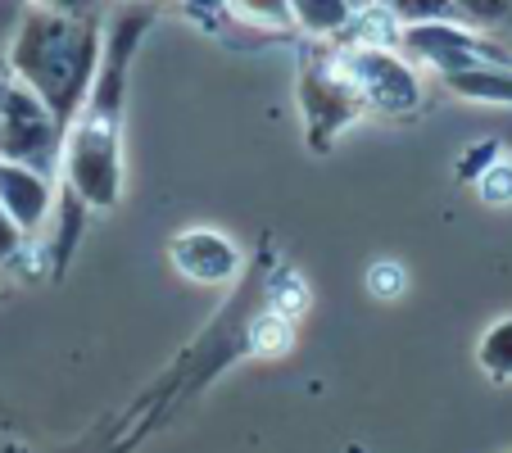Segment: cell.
Here are the masks:
<instances>
[{
    "instance_id": "obj_1",
    "label": "cell",
    "mask_w": 512,
    "mask_h": 453,
    "mask_svg": "<svg viewBox=\"0 0 512 453\" xmlns=\"http://www.w3.org/2000/svg\"><path fill=\"white\" fill-rule=\"evenodd\" d=\"M100 41H105V14H59L28 5L5 55H10L14 78L37 91L68 127L96 87Z\"/></svg>"
},
{
    "instance_id": "obj_2",
    "label": "cell",
    "mask_w": 512,
    "mask_h": 453,
    "mask_svg": "<svg viewBox=\"0 0 512 453\" xmlns=\"http://www.w3.org/2000/svg\"><path fill=\"white\" fill-rule=\"evenodd\" d=\"M64 132L68 127L59 123L55 109H50L37 91H28L19 78H14L10 91H5V105H0V159L28 164V168H41V173L59 177Z\"/></svg>"
},
{
    "instance_id": "obj_3",
    "label": "cell",
    "mask_w": 512,
    "mask_h": 453,
    "mask_svg": "<svg viewBox=\"0 0 512 453\" xmlns=\"http://www.w3.org/2000/svg\"><path fill=\"white\" fill-rule=\"evenodd\" d=\"M399 50H408V59L435 68L440 78L467 73L476 64H512V50L490 41L481 28L463 19H431V23H408L399 28Z\"/></svg>"
},
{
    "instance_id": "obj_4",
    "label": "cell",
    "mask_w": 512,
    "mask_h": 453,
    "mask_svg": "<svg viewBox=\"0 0 512 453\" xmlns=\"http://www.w3.org/2000/svg\"><path fill=\"white\" fill-rule=\"evenodd\" d=\"M336 68L345 73V82L363 96V105L377 114H413L422 105V78L413 73L404 55H395L390 46H349L336 59Z\"/></svg>"
},
{
    "instance_id": "obj_5",
    "label": "cell",
    "mask_w": 512,
    "mask_h": 453,
    "mask_svg": "<svg viewBox=\"0 0 512 453\" xmlns=\"http://www.w3.org/2000/svg\"><path fill=\"white\" fill-rule=\"evenodd\" d=\"M295 91H300V109H304V123H309L313 150H327L354 118L368 114L363 96L345 82V73L331 68V64H322V59H309V64L300 68Z\"/></svg>"
},
{
    "instance_id": "obj_6",
    "label": "cell",
    "mask_w": 512,
    "mask_h": 453,
    "mask_svg": "<svg viewBox=\"0 0 512 453\" xmlns=\"http://www.w3.org/2000/svg\"><path fill=\"white\" fill-rule=\"evenodd\" d=\"M55 200H59L55 173L0 159V204H5V213L28 232V241H37L41 227L55 218Z\"/></svg>"
},
{
    "instance_id": "obj_7",
    "label": "cell",
    "mask_w": 512,
    "mask_h": 453,
    "mask_svg": "<svg viewBox=\"0 0 512 453\" xmlns=\"http://www.w3.org/2000/svg\"><path fill=\"white\" fill-rule=\"evenodd\" d=\"M168 254H173V268L182 272V277L200 281V286H223V281H232L236 272H241V250H236V241L223 232H213V227L177 232Z\"/></svg>"
},
{
    "instance_id": "obj_8",
    "label": "cell",
    "mask_w": 512,
    "mask_h": 453,
    "mask_svg": "<svg viewBox=\"0 0 512 453\" xmlns=\"http://www.w3.org/2000/svg\"><path fill=\"white\" fill-rule=\"evenodd\" d=\"M449 91L463 100H485V105H512V64H476L467 73L445 78Z\"/></svg>"
},
{
    "instance_id": "obj_9",
    "label": "cell",
    "mask_w": 512,
    "mask_h": 453,
    "mask_svg": "<svg viewBox=\"0 0 512 453\" xmlns=\"http://www.w3.org/2000/svg\"><path fill=\"white\" fill-rule=\"evenodd\" d=\"M295 28L309 37H340L354 23V5L349 0H290Z\"/></svg>"
},
{
    "instance_id": "obj_10",
    "label": "cell",
    "mask_w": 512,
    "mask_h": 453,
    "mask_svg": "<svg viewBox=\"0 0 512 453\" xmlns=\"http://www.w3.org/2000/svg\"><path fill=\"white\" fill-rule=\"evenodd\" d=\"M232 10L236 23L245 28H259V32H295V14H290V0H223Z\"/></svg>"
},
{
    "instance_id": "obj_11",
    "label": "cell",
    "mask_w": 512,
    "mask_h": 453,
    "mask_svg": "<svg viewBox=\"0 0 512 453\" xmlns=\"http://www.w3.org/2000/svg\"><path fill=\"white\" fill-rule=\"evenodd\" d=\"M476 363H481V372L490 376V381H512V318H499L490 322V331L481 336V345H476Z\"/></svg>"
},
{
    "instance_id": "obj_12",
    "label": "cell",
    "mask_w": 512,
    "mask_h": 453,
    "mask_svg": "<svg viewBox=\"0 0 512 453\" xmlns=\"http://www.w3.org/2000/svg\"><path fill=\"white\" fill-rule=\"evenodd\" d=\"M454 14L472 28H512V0H454Z\"/></svg>"
},
{
    "instance_id": "obj_13",
    "label": "cell",
    "mask_w": 512,
    "mask_h": 453,
    "mask_svg": "<svg viewBox=\"0 0 512 453\" xmlns=\"http://www.w3.org/2000/svg\"><path fill=\"white\" fill-rule=\"evenodd\" d=\"M386 10L395 14L399 28H408V23H431V19H458L454 0H386Z\"/></svg>"
},
{
    "instance_id": "obj_14",
    "label": "cell",
    "mask_w": 512,
    "mask_h": 453,
    "mask_svg": "<svg viewBox=\"0 0 512 453\" xmlns=\"http://www.w3.org/2000/svg\"><path fill=\"white\" fill-rule=\"evenodd\" d=\"M476 191L490 204H508L512 200V164H485L476 177Z\"/></svg>"
},
{
    "instance_id": "obj_15",
    "label": "cell",
    "mask_w": 512,
    "mask_h": 453,
    "mask_svg": "<svg viewBox=\"0 0 512 453\" xmlns=\"http://www.w3.org/2000/svg\"><path fill=\"white\" fill-rule=\"evenodd\" d=\"M23 250H28V232H23L19 222L5 213V204H0V268H10V263L23 259Z\"/></svg>"
},
{
    "instance_id": "obj_16",
    "label": "cell",
    "mask_w": 512,
    "mask_h": 453,
    "mask_svg": "<svg viewBox=\"0 0 512 453\" xmlns=\"http://www.w3.org/2000/svg\"><path fill=\"white\" fill-rule=\"evenodd\" d=\"M23 14H28V0H0V50L14 41V32H19Z\"/></svg>"
},
{
    "instance_id": "obj_17",
    "label": "cell",
    "mask_w": 512,
    "mask_h": 453,
    "mask_svg": "<svg viewBox=\"0 0 512 453\" xmlns=\"http://www.w3.org/2000/svg\"><path fill=\"white\" fill-rule=\"evenodd\" d=\"M41 10H59V14H105V0H28Z\"/></svg>"
},
{
    "instance_id": "obj_18",
    "label": "cell",
    "mask_w": 512,
    "mask_h": 453,
    "mask_svg": "<svg viewBox=\"0 0 512 453\" xmlns=\"http://www.w3.org/2000/svg\"><path fill=\"white\" fill-rule=\"evenodd\" d=\"M10 82H14V68H10V55L0 50V105H5V91H10Z\"/></svg>"
},
{
    "instance_id": "obj_19",
    "label": "cell",
    "mask_w": 512,
    "mask_h": 453,
    "mask_svg": "<svg viewBox=\"0 0 512 453\" xmlns=\"http://www.w3.org/2000/svg\"><path fill=\"white\" fill-rule=\"evenodd\" d=\"M349 5H354V14H358V10H372V5H386V0H349Z\"/></svg>"
},
{
    "instance_id": "obj_20",
    "label": "cell",
    "mask_w": 512,
    "mask_h": 453,
    "mask_svg": "<svg viewBox=\"0 0 512 453\" xmlns=\"http://www.w3.org/2000/svg\"><path fill=\"white\" fill-rule=\"evenodd\" d=\"M182 5H186V0H182Z\"/></svg>"
}]
</instances>
